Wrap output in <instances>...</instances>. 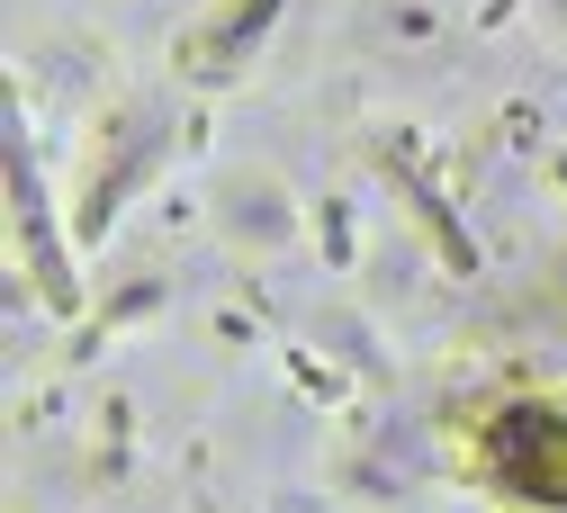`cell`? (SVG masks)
Instances as JSON below:
<instances>
[{
	"label": "cell",
	"instance_id": "obj_1",
	"mask_svg": "<svg viewBox=\"0 0 567 513\" xmlns=\"http://www.w3.org/2000/svg\"><path fill=\"white\" fill-rule=\"evenodd\" d=\"M477 486L514 495L532 513H567V406L495 397L477 414Z\"/></svg>",
	"mask_w": 567,
	"mask_h": 513
}]
</instances>
